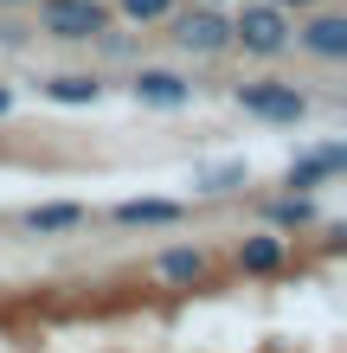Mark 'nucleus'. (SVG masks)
<instances>
[{
	"instance_id": "2",
	"label": "nucleus",
	"mask_w": 347,
	"mask_h": 353,
	"mask_svg": "<svg viewBox=\"0 0 347 353\" xmlns=\"http://www.w3.org/2000/svg\"><path fill=\"white\" fill-rule=\"evenodd\" d=\"M39 26L52 39H97L110 32V7L103 0H39Z\"/></svg>"
},
{
	"instance_id": "1",
	"label": "nucleus",
	"mask_w": 347,
	"mask_h": 353,
	"mask_svg": "<svg viewBox=\"0 0 347 353\" xmlns=\"http://www.w3.org/2000/svg\"><path fill=\"white\" fill-rule=\"evenodd\" d=\"M232 46H244L251 58H277L283 46H290V13L283 7H244L238 19H232Z\"/></svg>"
},
{
	"instance_id": "8",
	"label": "nucleus",
	"mask_w": 347,
	"mask_h": 353,
	"mask_svg": "<svg viewBox=\"0 0 347 353\" xmlns=\"http://www.w3.org/2000/svg\"><path fill=\"white\" fill-rule=\"evenodd\" d=\"M116 219L122 225H180V205L174 199H122Z\"/></svg>"
},
{
	"instance_id": "17",
	"label": "nucleus",
	"mask_w": 347,
	"mask_h": 353,
	"mask_svg": "<svg viewBox=\"0 0 347 353\" xmlns=\"http://www.w3.org/2000/svg\"><path fill=\"white\" fill-rule=\"evenodd\" d=\"M7 103H13V97H7V90H0V116H7Z\"/></svg>"
},
{
	"instance_id": "12",
	"label": "nucleus",
	"mask_w": 347,
	"mask_h": 353,
	"mask_svg": "<svg viewBox=\"0 0 347 353\" xmlns=\"http://www.w3.org/2000/svg\"><path fill=\"white\" fill-rule=\"evenodd\" d=\"M238 263L257 270V276H264V270H277V263H283V238H251V244L238 251Z\"/></svg>"
},
{
	"instance_id": "19",
	"label": "nucleus",
	"mask_w": 347,
	"mask_h": 353,
	"mask_svg": "<svg viewBox=\"0 0 347 353\" xmlns=\"http://www.w3.org/2000/svg\"><path fill=\"white\" fill-rule=\"evenodd\" d=\"M206 7H219V0H206Z\"/></svg>"
},
{
	"instance_id": "11",
	"label": "nucleus",
	"mask_w": 347,
	"mask_h": 353,
	"mask_svg": "<svg viewBox=\"0 0 347 353\" xmlns=\"http://www.w3.org/2000/svg\"><path fill=\"white\" fill-rule=\"evenodd\" d=\"M161 276H168V283H199V276H206V257H199V251H168V257H161Z\"/></svg>"
},
{
	"instance_id": "18",
	"label": "nucleus",
	"mask_w": 347,
	"mask_h": 353,
	"mask_svg": "<svg viewBox=\"0 0 347 353\" xmlns=\"http://www.w3.org/2000/svg\"><path fill=\"white\" fill-rule=\"evenodd\" d=\"M0 7H19V0H0Z\"/></svg>"
},
{
	"instance_id": "13",
	"label": "nucleus",
	"mask_w": 347,
	"mask_h": 353,
	"mask_svg": "<svg viewBox=\"0 0 347 353\" xmlns=\"http://www.w3.org/2000/svg\"><path fill=\"white\" fill-rule=\"evenodd\" d=\"M116 13H122V19H135V26H155V19H168V13H174V0H116Z\"/></svg>"
},
{
	"instance_id": "7",
	"label": "nucleus",
	"mask_w": 347,
	"mask_h": 353,
	"mask_svg": "<svg viewBox=\"0 0 347 353\" xmlns=\"http://www.w3.org/2000/svg\"><path fill=\"white\" fill-rule=\"evenodd\" d=\"M341 168H347V148H341V141H328V148L302 154L296 168H290V186H296V193H309V186H321V180H328V174H341Z\"/></svg>"
},
{
	"instance_id": "3",
	"label": "nucleus",
	"mask_w": 347,
	"mask_h": 353,
	"mask_svg": "<svg viewBox=\"0 0 347 353\" xmlns=\"http://www.w3.org/2000/svg\"><path fill=\"white\" fill-rule=\"evenodd\" d=\"M238 110L264 116V122H302L309 116V97L296 84H238Z\"/></svg>"
},
{
	"instance_id": "4",
	"label": "nucleus",
	"mask_w": 347,
	"mask_h": 353,
	"mask_svg": "<svg viewBox=\"0 0 347 353\" xmlns=\"http://www.w3.org/2000/svg\"><path fill=\"white\" fill-rule=\"evenodd\" d=\"M174 39H180V52L212 58V52H226V46H232V19L219 13V7H206V0H199L193 13H180V19H174Z\"/></svg>"
},
{
	"instance_id": "16",
	"label": "nucleus",
	"mask_w": 347,
	"mask_h": 353,
	"mask_svg": "<svg viewBox=\"0 0 347 353\" xmlns=\"http://www.w3.org/2000/svg\"><path fill=\"white\" fill-rule=\"evenodd\" d=\"M270 7H283V13H290V7H315V0H270Z\"/></svg>"
},
{
	"instance_id": "14",
	"label": "nucleus",
	"mask_w": 347,
	"mask_h": 353,
	"mask_svg": "<svg viewBox=\"0 0 347 353\" xmlns=\"http://www.w3.org/2000/svg\"><path fill=\"white\" fill-rule=\"evenodd\" d=\"M309 219H315L309 193H290V199H277V205H270V225H309Z\"/></svg>"
},
{
	"instance_id": "6",
	"label": "nucleus",
	"mask_w": 347,
	"mask_h": 353,
	"mask_svg": "<svg viewBox=\"0 0 347 353\" xmlns=\"http://www.w3.org/2000/svg\"><path fill=\"white\" fill-rule=\"evenodd\" d=\"M296 39H302L315 58H347V19H341V13H315Z\"/></svg>"
},
{
	"instance_id": "5",
	"label": "nucleus",
	"mask_w": 347,
	"mask_h": 353,
	"mask_svg": "<svg viewBox=\"0 0 347 353\" xmlns=\"http://www.w3.org/2000/svg\"><path fill=\"white\" fill-rule=\"evenodd\" d=\"M135 103H148V110H187L193 84L174 77V71H135Z\"/></svg>"
},
{
	"instance_id": "9",
	"label": "nucleus",
	"mask_w": 347,
	"mask_h": 353,
	"mask_svg": "<svg viewBox=\"0 0 347 353\" xmlns=\"http://www.w3.org/2000/svg\"><path fill=\"white\" fill-rule=\"evenodd\" d=\"M46 97H52V103H71V110H84V103L103 97V84H97V77H52Z\"/></svg>"
},
{
	"instance_id": "15",
	"label": "nucleus",
	"mask_w": 347,
	"mask_h": 353,
	"mask_svg": "<svg viewBox=\"0 0 347 353\" xmlns=\"http://www.w3.org/2000/svg\"><path fill=\"white\" fill-rule=\"evenodd\" d=\"M244 180V161H232V168H212V174H199V186L206 193H226V186H238Z\"/></svg>"
},
{
	"instance_id": "10",
	"label": "nucleus",
	"mask_w": 347,
	"mask_h": 353,
	"mask_svg": "<svg viewBox=\"0 0 347 353\" xmlns=\"http://www.w3.org/2000/svg\"><path fill=\"white\" fill-rule=\"evenodd\" d=\"M26 225L32 232H71V225H84V205H32Z\"/></svg>"
}]
</instances>
